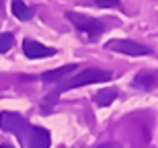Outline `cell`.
Returning <instances> with one entry per match:
<instances>
[{"label": "cell", "mask_w": 158, "mask_h": 148, "mask_svg": "<svg viewBox=\"0 0 158 148\" xmlns=\"http://www.w3.org/2000/svg\"><path fill=\"white\" fill-rule=\"evenodd\" d=\"M0 130L15 134L23 148H49V144H52L49 130L29 124L23 115H19L15 111L0 113Z\"/></svg>", "instance_id": "6da1fadb"}, {"label": "cell", "mask_w": 158, "mask_h": 148, "mask_svg": "<svg viewBox=\"0 0 158 148\" xmlns=\"http://www.w3.org/2000/svg\"><path fill=\"white\" fill-rule=\"evenodd\" d=\"M111 78H113V74L109 70H101V68H88V70H82L78 76L66 78L64 82L52 93V97L47 99V103H53V101L68 89H78V87H86V84H94V82H109Z\"/></svg>", "instance_id": "7a4b0ae2"}, {"label": "cell", "mask_w": 158, "mask_h": 148, "mask_svg": "<svg viewBox=\"0 0 158 148\" xmlns=\"http://www.w3.org/2000/svg\"><path fill=\"white\" fill-rule=\"evenodd\" d=\"M66 19L70 21L74 27H76L78 31H82V33H86L90 39H97V37H101L103 33H105V25H103V21H99V19H93V17H86V15H80V12H74V11H68L66 12Z\"/></svg>", "instance_id": "3957f363"}, {"label": "cell", "mask_w": 158, "mask_h": 148, "mask_svg": "<svg viewBox=\"0 0 158 148\" xmlns=\"http://www.w3.org/2000/svg\"><path fill=\"white\" fill-rule=\"evenodd\" d=\"M105 48L117 53H125V56H150L152 53V48L138 43L134 39H109Z\"/></svg>", "instance_id": "277c9868"}, {"label": "cell", "mask_w": 158, "mask_h": 148, "mask_svg": "<svg viewBox=\"0 0 158 148\" xmlns=\"http://www.w3.org/2000/svg\"><path fill=\"white\" fill-rule=\"evenodd\" d=\"M23 53L29 60H37V58H49L56 56L53 48H45L43 43L35 41V39H23Z\"/></svg>", "instance_id": "5b68a950"}, {"label": "cell", "mask_w": 158, "mask_h": 148, "mask_svg": "<svg viewBox=\"0 0 158 148\" xmlns=\"http://www.w3.org/2000/svg\"><path fill=\"white\" fill-rule=\"evenodd\" d=\"M134 89H142V91H152L158 87V72L156 70H140L131 80Z\"/></svg>", "instance_id": "8992f818"}, {"label": "cell", "mask_w": 158, "mask_h": 148, "mask_svg": "<svg viewBox=\"0 0 158 148\" xmlns=\"http://www.w3.org/2000/svg\"><path fill=\"white\" fill-rule=\"evenodd\" d=\"M72 70H76V64H66V66H62V68H58V70L43 72V74L37 76V78L43 80V82H56V80H64L66 74H70Z\"/></svg>", "instance_id": "52a82bcc"}, {"label": "cell", "mask_w": 158, "mask_h": 148, "mask_svg": "<svg viewBox=\"0 0 158 148\" xmlns=\"http://www.w3.org/2000/svg\"><path fill=\"white\" fill-rule=\"evenodd\" d=\"M12 15L19 21H31L35 15V6H27L23 0H12Z\"/></svg>", "instance_id": "ba28073f"}, {"label": "cell", "mask_w": 158, "mask_h": 148, "mask_svg": "<svg viewBox=\"0 0 158 148\" xmlns=\"http://www.w3.org/2000/svg\"><path fill=\"white\" fill-rule=\"evenodd\" d=\"M115 99H117V89H105V91H99V93L94 95V103L101 105V107L111 105Z\"/></svg>", "instance_id": "9c48e42d"}, {"label": "cell", "mask_w": 158, "mask_h": 148, "mask_svg": "<svg viewBox=\"0 0 158 148\" xmlns=\"http://www.w3.org/2000/svg\"><path fill=\"white\" fill-rule=\"evenodd\" d=\"M15 45V35L12 33H0V53H6Z\"/></svg>", "instance_id": "30bf717a"}, {"label": "cell", "mask_w": 158, "mask_h": 148, "mask_svg": "<svg viewBox=\"0 0 158 148\" xmlns=\"http://www.w3.org/2000/svg\"><path fill=\"white\" fill-rule=\"evenodd\" d=\"M94 4L101 8H113V6H119V0H94Z\"/></svg>", "instance_id": "8fae6325"}, {"label": "cell", "mask_w": 158, "mask_h": 148, "mask_svg": "<svg viewBox=\"0 0 158 148\" xmlns=\"http://www.w3.org/2000/svg\"><path fill=\"white\" fill-rule=\"evenodd\" d=\"M99 148H121L119 144H115V142H107V144H101Z\"/></svg>", "instance_id": "7c38bea8"}, {"label": "cell", "mask_w": 158, "mask_h": 148, "mask_svg": "<svg viewBox=\"0 0 158 148\" xmlns=\"http://www.w3.org/2000/svg\"><path fill=\"white\" fill-rule=\"evenodd\" d=\"M0 148H12L10 144H0Z\"/></svg>", "instance_id": "4fadbf2b"}, {"label": "cell", "mask_w": 158, "mask_h": 148, "mask_svg": "<svg viewBox=\"0 0 158 148\" xmlns=\"http://www.w3.org/2000/svg\"><path fill=\"white\" fill-rule=\"evenodd\" d=\"M0 6H2V0H0Z\"/></svg>", "instance_id": "5bb4252c"}]
</instances>
